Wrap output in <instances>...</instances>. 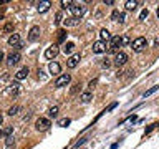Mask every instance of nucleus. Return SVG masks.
Segmentation results:
<instances>
[{
  "label": "nucleus",
  "mask_w": 159,
  "mask_h": 149,
  "mask_svg": "<svg viewBox=\"0 0 159 149\" xmlns=\"http://www.w3.org/2000/svg\"><path fill=\"white\" fill-rule=\"evenodd\" d=\"M12 133H13V128H12V126H7V128L2 131V134H5V138H7V136H12Z\"/></svg>",
  "instance_id": "30"
},
{
  "label": "nucleus",
  "mask_w": 159,
  "mask_h": 149,
  "mask_svg": "<svg viewBox=\"0 0 159 149\" xmlns=\"http://www.w3.org/2000/svg\"><path fill=\"white\" fill-rule=\"evenodd\" d=\"M3 56H5V55H3V52H0V63L3 61Z\"/></svg>",
  "instance_id": "39"
},
{
  "label": "nucleus",
  "mask_w": 159,
  "mask_h": 149,
  "mask_svg": "<svg viewBox=\"0 0 159 149\" xmlns=\"http://www.w3.org/2000/svg\"><path fill=\"white\" fill-rule=\"evenodd\" d=\"M109 65H111V61H108V60H106V61H103V66H104V68H108Z\"/></svg>",
  "instance_id": "37"
},
{
  "label": "nucleus",
  "mask_w": 159,
  "mask_h": 149,
  "mask_svg": "<svg viewBox=\"0 0 159 149\" xmlns=\"http://www.w3.org/2000/svg\"><path fill=\"white\" fill-rule=\"evenodd\" d=\"M78 88H80V83H76V84H73V88H71V94H75L78 91Z\"/></svg>",
  "instance_id": "36"
},
{
  "label": "nucleus",
  "mask_w": 159,
  "mask_h": 149,
  "mask_svg": "<svg viewBox=\"0 0 159 149\" xmlns=\"http://www.w3.org/2000/svg\"><path fill=\"white\" fill-rule=\"evenodd\" d=\"M2 30H3V33H10V32H13V23H12V22L5 23Z\"/></svg>",
  "instance_id": "24"
},
{
  "label": "nucleus",
  "mask_w": 159,
  "mask_h": 149,
  "mask_svg": "<svg viewBox=\"0 0 159 149\" xmlns=\"http://www.w3.org/2000/svg\"><path fill=\"white\" fill-rule=\"evenodd\" d=\"M2 121H3V118H2V114H0V124H2Z\"/></svg>",
  "instance_id": "40"
},
{
  "label": "nucleus",
  "mask_w": 159,
  "mask_h": 149,
  "mask_svg": "<svg viewBox=\"0 0 159 149\" xmlns=\"http://www.w3.org/2000/svg\"><path fill=\"white\" fill-rule=\"evenodd\" d=\"M0 136H2V131H0Z\"/></svg>",
  "instance_id": "43"
},
{
  "label": "nucleus",
  "mask_w": 159,
  "mask_h": 149,
  "mask_svg": "<svg viewBox=\"0 0 159 149\" xmlns=\"http://www.w3.org/2000/svg\"><path fill=\"white\" fill-rule=\"evenodd\" d=\"M118 106V103H113V104H109V106L106 108V111H104V113H108V111H111V109H114V108H116Z\"/></svg>",
  "instance_id": "35"
},
{
  "label": "nucleus",
  "mask_w": 159,
  "mask_h": 149,
  "mask_svg": "<svg viewBox=\"0 0 159 149\" xmlns=\"http://www.w3.org/2000/svg\"><path fill=\"white\" fill-rule=\"evenodd\" d=\"M121 38H123V45H129V43H131V38H129L128 35H126V37H121Z\"/></svg>",
  "instance_id": "34"
},
{
  "label": "nucleus",
  "mask_w": 159,
  "mask_h": 149,
  "mask_svg": "<svg viewBox=\"0 0 159 149\" xmlns=\"http://www.w3.org/2000/svg\"><path fill=\"white\" fill-rule=\"evenodd\" d=\"M91 96H93L91 91H84V93L81 94V98H80V99H81L83 103H89V101H91Z\"/></svg>",
  "instance_id": "22"
},
{
  "label": "nucleus",
  "mask_w": 159,
  "mask_h": 149,
  "mask_svg": "<svg viewBox=\"0 0 159 149\" xmlns=\"http://www.w3.org/2000/svg\"><path fill=\"white\" fill-rule=\"evenodd\" d=\"M111 20L123 23V22H124V13H123V12H119V10H114V12L111 13Z\"/></svg>",
  "instance_id": "13"
},
{
  "label": "nucleus",
  "mask_w": 159,
  "mask_h": 149,
  "mask_svg": "<svg viewBox=\"0 0 159 149\" xmlns=\"http://www.w3.org/2000/svg\"><path fill=\"white\" fill-rule=\"evenodd\" d=\"M8 45H10V47H18V45H20V35L18 33H12V35H10Z\"/></svg>",
  "instance_id": "12"
},
{
  "label": "nucleus",
  "mask_w": 159,
  "mask_h": 149,
  "mask_svg": "<svg viewBox=\"0 0 159 149\" xmlns=\"http://www.w3.org/2000/svg\"><path fill=\"white\" fill-rule=\"evenodd\" d=\"M78 23H80V18H76V17H70V18L65 20V25H66V27H76Z\"/></svg>",
  "instance_id": "17"
},
{
  "label": "nucleus",
  "mask_w": 159,
  "mask_h": 149,
  "mask_svg": "<svg viewBox=\"0 0 159 149\" xmlns=\"http://www.w3.org/2000/svg\"><path fill=\"white\" fill-rule=\"evenodd\" d=\"M157 88H159V86H152V88H149V89H148V91H146V93H144V98H148V96H151V94H152L154 91H157Z\"/></svg>",
  "instance_id": "31"
},
{
  "label": "nucleus",
  "mask_w": 159,
  "mask_h": 149,
  "mask_svg": "<svg viewBox=\"0 0 159 149\" xmlns=\"http://www.w3.org/2000/svg\"><path fill=\"white\" fill-rule=\"evenodd\" d=\"M71 12H73V17H76V18H81V15L84 13V7H83V5H78V3H73V7H71Z\"/></svg>",
  "instance_id": "9"
},
{
  "label": "nucleus",
  "mask_w": 159,
  "mask_h": 149,
  "mask_svg": "<svg viewBox=\"0 0 159 149\" xmlns=\"http://www.w3.org/2000/svg\"><path fill=\"white\" fill-rule=\"evenodd\" d=\"M20 61V53L18 52H15V53H10L8 55V66H13V65H17Z\"/></svg>",
  "instance_id": "10"
},
{
  "label": "nucleus",
  "mask_w": 159,
  "mask_h": 149,
  "mask_svg": "<svg viewBox=\"0 0 159 149\" xmlns=\"http://www.w3.org/2000/svg\"><path fill=\"white\" fill-rule=\"evenodd\" d=\"M138 5H139V2H136V0H128V2L124 3V8H126L128 12H133V10L136 8Z\"/></svg>",
  "instance_id": "14"
},
{
  "label": "nucleus",
  "mask_w": 159,
  "mask_h": 149,
  "mask_svg": "<svg viewBox=\"0 0 159 149\" xmlns=\"http://www.w3.org/2000/svg\"><path fill=\"white\" fill-rule=\"evenodd\" d=\"M48 70H50V73H52V74H58L61 68H60V65H58V63H55V61H53V63H50Z\"/></svg>",
  "instance_id": "19"
},
{
  "label": "nucleus",
  "mask_w": 159,
  "mask_h": 149,
  "mask_svg": "<svg viewBox=\"0 0 159 149\" xmlns=\"http://www.w3.org/2000/svg\"><path fill=\"white\" fill-rule=\"evenodd\" d=\"M48 114H50L52 118H55V116L58 114V106H52V108L48 109Z\"/></svg>",
  "instance_id": "27"
},
{
  "label": "nucleus",
  "mask_w": 159,
  "mask_h": 149,
  "mask_svg": "<svg viewBox=\"0 0 159 149\" xmlns=\"http://www.w3.org/2000/svg\"><path fill=\"white\" fill-rule=\"evenodd\" d=\"M58 53H60V48L57 47V45H52V47L47 48V52H45V58H47V60H53V58H57Z\"/></svg>",
  "instance_id": "6"
},
{
  "label": "nucleus",
  "mask_w": 159,
  "mask_h": 149,
  "mask_svg": "<svg viewBox=\"0 0 159 149\" xmlns=\"http://www.w3.org/2000/svg\"><path fill=\"white\" fill-rule=\"evenodd\" d=\"M68 124H70V119L68 118H63V119H60V121H58V126H61V128H66Z\"/></svg>",
  "instance_id": "29"
},
{
  "label": "nucleus",
  "mask_w": 159,
  "mask_h": 149,
  "mask_svg": "<svg viewBox=\"0 0 159 149\" xmlns=\"http://www.w3.org/2000/svg\"><path fill=\"white\" fill-rule=\"evenodd\" d=\"M28 76V68H22V70H18L17 73H15V78L17 79H25Z\"/></svg>",
  "instance_id": "15"
},
{
  "label": "nucleus",
  "mask_w": 159,
  "mask_h": 149,
  "mask_svg": "<svg viewBox=\"0 0 159 149\" xmlns=\"http://www.w3.org/2000/svg\"><path fill=\"white\" fill-rule=\"evenodd\" d=\"M20 111V106H17V104H15V106H12V108H8V114H10V116H15V114H17Z\"/></svg>",
  "instance_id": "26"
},
{
  "label": "nucleus",
  "mask_w": 159,
  "mask_h": 149,
  "mask_svg": "<svg viewBox=\"0 0 159 149\" xmlns=\"http://www.w3.org/2000/svg\"><path fill=\"white\" fill-rule=\"evenodd\" d=\"M94 84H96V79H93V81H89V84H88V86H89V88H93Z\"/></svg>",
  "instance_id": "38"
},
{
  "label": "nucleus",
  "mask_w": 159,
  "mask_h": 149,
  "mask_svg": "<svg viewBox=\"0 0 159 149\" xmlns=\"http://www.w3.org/2000/svg\"><path fill=\"white\" fill-rule=\"evenodd\" d=\"M48 8H50V2H40V3H38V12H40V13L48 12Z\"/></svg>",
  "instance_id": "21"
},
{
  "label": "nucleus",
  "mask_w": 159,
  "mask_h": 149,
  "mask_svg": "<svg viewBox=\"0 0 159 149\" xmlns=\"http://www.w3.org/2000/svg\"><path fill=\"white\" fill-rule=\"evenodd\" d=\"M148 15H149V12H148V8H144L143 12H141V15H139V20H144V18L148 17Z\"/></svg>",
  "instance_id": "32"
},
{
  "label": "nucleus",
  "mask_w": 159,
  "mask_h": 149,
  "mask_svg": "<svg viewBox=\"0 0 159 149\" xmlns=\"http://www.w3.org/2000/svg\"><path fill=\"white\" fill-rule=\"evenodd\" d=\"M99 38H101V42H108V40L111 42V33H109L106 28H103L101 32H99Z\"/></svg>",
  "instance_id": "16"
},
{
  "label": "nucleus",
  "mask_w": 159,
  "mask_h": 149,
  "mask_svg": "<svg viewBox=\"0 0 159 149\" xmlns=\"http://www.w3.org/2000/svg\"><path fill=\"white\" fill-rule=\"evenodd\" d=\"M73 48H75V43L68 42V43H65V47H63V52H65V53H71V52H73Z\"/></svg>",
  "instance_id": "23"
},
{
  "label": "nucleus",
  "mask_w": 159,
  "mask_h": 149,
  "mask_svg": "<svg viewBox=\"0 0 159 149\" xmlns=\"http://www.w3.org/2000/svg\"><path fill=\"white\" fill-rule=\"evenodd\" d=\"M55 23H57V25L61 23V13H57V15H55Z\"/></svg>",
  "instance_id": "33"
},
{
  "label": "nucleus",
  "mask_w": 159,
  "mask_h": 149,
  "mask_svg": "<svg viewBox=\"0 0 159 149\" xmlns=\"http://www.w3.org/2000/svg\"><path fill=\"white\" fill-rule=\"evenodd\" d=\"M65 40H66V30H58V32H57V42L63 43Z\"/></svg>",
  "instance_id": "18"
},
{
  "label": "nucleus",
  "mask_w": 159,
  "mask_h": 149,
  "mask_svg": "<svg viewBox=\"0 0 159 149\" xmlns=\"http://www.w3.org/2000/svg\"><path fill=\"white\" fill-rule=\"evenodd\" d=\"M2 18H3V15H2V13H0V20H2Z\"/></svg>",
  "instance_id": "41"
},
{
  "label": "nucleus",
  "mask_w": 159,
  "mask_h": 149,
  "mask_svg": "<svg viewBox=\"0 0 159 149\" xmlns=\"http://www.w3.org/2000/svg\"><path fill=\"white\" fill-rule=\"evenodd\" d=\"M50 126H52V123H50V119H47V118H38L37 123H35V128H37L38 131H47Z\"/></svg>",
  "instance_id": "4"
},
{
  "label": "nucleus",
  "mask_w": 159,
  "mask_h": 149,
  "mask_svg": "<svg viewBox=\"0 0 159 149\" xmlns=\"http://www.w3.org/2000/svg\"><path fill=\"white\" fill-rule=\"evenodd\" d=\"M157 17H159V8H157Z\"/></svg>",
  "instance_id": "42"
},
{
  "label": "nucleus",
  "mask_w": 159,
  "mask_h": 149,
  "mask_svg": "<svg viewBox=\"0 0 159 149\" xmlns=\"http://www.w3.org/2000/svg\"><path fill=\"white\" fill-rule=\"evenodd\" d=\"M70 81H71V76H70L68 73H63V74H60V76L57 78V81H55V86H57V88L66 86Z\"/></svg>",
  "instance_id": "3"
},
{
  "label": "nucleus",
  "mask_w": 159,
  "mask_h": 149,
  "mask_svg": "<svg viewBox=\"0 0 159 149\" xmlns=\"http://www.w3.org/2000/svg\"><path fill=\"white\" fill-rule=\"evenodd\" d=\"M7 91H8L10 94H13V96H15V94H18V91H20V84H18V83L10 84V88L7 89Z\"/></svg>",
  "instance_id": "20"
},
{
  "label": "nucleus",
  "mask_w": 159,
  "mask_h": 149,
  "mask_svg": "<svg viewBox=\"0 0 159 149\" xmlns=\"http://www.w3.org/2000/svg\"><path fill=\"white\" fill-rule=\"evenodd\" d=\"M38 37H40V27L35 25V27H32V28H30V32H28V40H30V42H37Z\"/></svg>",
  "instance_id": "8"
},
{
  "label": "nucleus",
  "mask_w": 159,
  "mask_h": 149,
  "mask_svg": "<svg viewBox=\"0 0 159 149\" xmlns=\"http://www.w3.org/2000/svg\"><path fill=\"white\" fill-rule=\"evenodd\" d=\"M71 7H73V2H70V0H63V2H61V8L71 10Z\"/></svg>",
  "instance_id": "28"
},
{
  "label": "nucleus",
  "mask_w": 159,
  "mask_h": 149,
  "mask_svg": "<svg viewBox=\"0 0 159 149\" xmlns=\"http://www.w3.org/2000/svg\"><path fill=\"white\" fill-rule=\"evenodd\" d=\"M128 61V55L124 53V52H118L116 53V56H114V65H116V66H123L124 63Z\"/></svg>",
  "instance_id": "5"
},
{
  "label": "nucleus",
  "mask_w": 159,
  "mask_h": 149,
  "mask_svg": "<svg viewBox=\"0 0 159 149\" xmlns=\"http://www.w3.org/2000/svg\"><path fill=\"white\" fill-rule=\"evenodd\" d=\"M13 144H15L13 136H7V138H5V146H7V147H12Z\"/></svg>",
  "instance_id": "25"
},
{
  "label": "nucleus",
  "mask_w": 159,
  "mask_h": 149,
  "mask_svg": "<svg viewBox=\"0 0 159 149\" xmlns=\"http://www.w3.org/2000/svg\"><path fill=\"white\" fill-rule=\"evenodd\" d=\"M106 43L104 42H101V40H99V42H96V43H93V52L94 53H98V55H101V53H104L106 52Z\"/></svg>",
  "instance_id": "7"
},
{
  "label": "nucleus",
  "mask_w": 159,
  "mask_h": 149,
  "mask_svg": "<svg viewBox=\"0 0 159 149\" xmlns=\"http://www.w3.org/2000/svg\"><path fill=\"white\" fill-rule=\"evenodd\" d=\"M78 63H80V55H78V53H76V55H71V56L68 58V61H66L68 68H75Z\"/></svg>",
  "instance_id": "11"
},
{
  "label": "nucleus",
  "mask_w": 159,
  "mask_h": 149,
  "mask_svg": "<svg viewBox=\"0 0 159 149\" xmlns=\"http://www.w3.org/2000/svg\"><path fill=\"white\" fill-rule=\"evenodd\" d=\"M146 45H148V42H146V38L144 37H138L134 42H131V48L134 50V52H143L144 48H146Z\"/></svg>",
  "instance_id": "1"
},
{
  "label": "nucleus",
  "mask_w": 159,
  "mask_h": 149,
  "mask_svg": "<svg viewBox=\"0 0 159 149\" xmlns=\"http://www.w3.org/2000/svg\"><path fill=\"white\" fill-rule=\"evenodd\" d=\"M119 47H123V38L119 37V35H118V37H111V42H109V47H108L106 52L113 53V52H116Z\"/></svg>",
  "instance_id": "2"
}]
</instances>
